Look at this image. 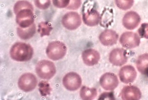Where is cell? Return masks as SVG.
Masks as SVG:
<instances>
[{"label": "cell", "mask_w": 148, "mask_h": 100, "mask_svg": "<svg viewBox=\"0 0 148 100\" xmlns=\"http://www.w3.org/2000/svg\"><path fill=\"white\" fill-rule=\"evenodd\" d=\"M34 50L30 45L22 42L14 44L10 50L11 57L18 62H27L32 59Z\"/></svg>", "instance_id": "cell-1"}, {"label": "cell", "mask_w": 148, "mask_h": 100, "mask_svg": "<svg viewBox=\"0 0 148 100\" xmlns=\"http://www.w3.org/2000/svg\"><path fill=\"white\" fill-rule=\"evenodd\" d=\"M67 47L63 42L59 41L49 44L46 49L47 56L51 60L57 61L62 59L66 55Z\"/></svg>", "instance_id": "cell-2"}, {"label": "cell", "mask_w": 148, "mask_h": 100, "mask_svg": "<svg viewBox=\"0 0 148 100\" xmlns=\"http://www.w3.org/2000/svg\"><path fill=\"white\" fill-rule=\"evenodd\" d=\"M36 72L40 78L49 79L55 74L56 68L53 63L48 60H41L37 64Z\"/></svg>", "instance_id": "cell-3"}, {"label": "cell", "mask_w": 148, "mask_h": 100, "mask_svg": "<svg viewBox=\"0 0 148 100\" xmlns=\"http://www.w3.org/2000/svg\"><path fill=\"white\" fill-rule=\"evenodd\" d=\"M34 9L26 8L20 10L16 12V21L19 27L27 28L34 24Z\"/></svg>", "instance_id": "cell-4"}, {"label": "cell", "mask_w": 148, "mask_h": 100, "mask_svg": "<svg viewBox=\"0 0 148 100\" xmlns=\"http://www.w3.org/2000/svg\"><path fill=\"white\" fill-rule=\"evenodd\" d=\"M62 25L69 30L76 29L82 24L81 18L78 13L75 12H68L63 16Z\"/></svg>", "instance_id": "cell-5"}, {"label": "cell", "mask_w": 148, "mask_h": 100, "mask_svg": "<svg viewBox=\"0 0 148 100\" xmlns=\"http://www.w3.org/2000/svg\"><path fill=\"white\" fill-rule=\"evenodd\" d=\"M38 81L33 74L27 73L21 76L18 81V86L22 91L29 92L34 90L36 86Z\"/></svg>", "instance_id": "cell-6"}, {"label": "cell", "mask_w": 148, "mask_h": 100, "mask_svg": "<svg viewBox=\"0 0 148 100\" xmlns=\"http://www.w3.org/2000/svg\"><path fill=\"white\" fill-rule=\"evenodd\" d=\"M120 42L122 46L127 49H132L140 45V38L136 33L125 32L121 35Z\"/></svg>", "instance_id": "cell-7"}, {"label": "cell", "mask_w": 148, "mask_h": 100, "mask_svg": "<svg viewBox=\"0 0 148 100\" xmlns=\"http://www.w3.org/2000/svg\"><path fill=\"white\" fill-rule=\"evenodd\" d=\"M82 80L80 76L75 72L67 73L63 79V85L69 91H75L81 86Z\"/></svg>", "instance_id": "cell-8"}, {"label": "cell", "mask_w": 148, "mask_h": 100, "mask_svg": "<svg viewBox=\"0 0 148 100\" xmlns=\"http://www.w3.org/2000/svg\"><path fill=\"white\" fill-rule=\"evenodd\" d=\"M101 87L106 90H113L119 83L117 77L112 73H106L101 77L100 80Z\"/></svg>", "instance_id": "cell-9"}, {"label": "cell", "mask_w": 148, "mask_h": 100, "mask_svg": "<svg viewBox=\"0 0 148 100\" xmlns=\"http://www.w3.org/2000/svg\"><path fill=\"white\" fill-rule=\"evenodd\" d=\"M109 60L115 66H122L127 62V52L125 49L122 48L114 49L110 53Z\"/></svg>", "instance_id": "cell-10"}, {"label": "cell", "mask_w": 148, "mask_h": 100, "mask_svg": "<svg viewBox=\"0 0 148 100\" xmlns=\"http://www.w3.org/2000/svg\"><path fill=\"white\" fill-rule=\"evenodd\" d=\"M137 73L134 67L127 65L121 68L119 72L121 81L125 84L132 83L137 77Z\"/></svg>", "instance_id": "cell-11"}, {"label": "cell", "mask_w": 148, "mask_h": 100, "mask_svg": "<svg viewBox=\"0 0 148 100\" xmlns=\"http://www.w3.org/2000/svg\"><path fill=\"white\" fill-rule=\"evenodd\" d=\"M141 21V18L137 12L130 11L125 14L123 19V24L126 29L133 30L138 27Z\"/></svg>", "instance_id": "cell-12"}, {"label": "cell", "mask_w": 148, "mask_h": 100, "mask_svg": "<svg viewBox=\"0 0 148 100\" xmlns=\"http://www.w3.org/2000/svg\"><path fill=\"white\" fill-rule=\"evenodd\" d=\"M83 20L87 26L94 27L99 24L101 21V16L97 10L93 8L89 9L83 14Z\"/></svg>", "instance_id": "cell-13"}, {"label": "cell", "mask_w": 148, "mask_h": 100, "mask_svg": "<svg viewBox=\"0 0 148 100\" xmlns=\"http://www.w3.org/2000/svg\"><path fill=\"white\" fill-rule=\"evenodd\" d=\"M123 100H140L142 97V93L140 89L134 86H126L123 87L121 93Z\"/></svg>", "instance_id": "cell-14"}, {"label": "cell", "mask_w": 148, "mask_h": 100, "mask_svg": "<svg viewBox=\"0 0 148 100\" xmlns=\"http://www.w3.org/2000/svg\"><path fill=\"white\" fill-rule=\"evenodd\" d=\"M84 62L88 66H92L97 64L100 59L99 52L94 49H86L82 54Z\"/></svg>", "instance_id": "cell-15"}, {"label": "cell", "mask_w": 148, "mask_h": 100, "mask_svg": "<svg viewBox=\"0 0 148 100\" xmlns=\"http://www.w3.org/2000/svg\"><path fill=\"white\" fill-rule=\"evenodd\" d=\"M118 35L112 30H106L101 33L99 39L105 46H112L116 44L118 40Z\"/></svg>", "instance_id": "cell-16"}, {"label": "cell", "mask_w": 148, "mask_h": 100, "mask_svg": "<svg viewBox=\"0 0 148 100\" xmlns=\"http://www.w3.org/2000/svg\"><path fill=\"white\" fill-rule=\"evenodd\" d=\"M36 27L34 24L27 28H21L18 27L17 28V34L23 40H28L33 36L36 33Z\"/></svg>", "instance_id": "cell-17"}, {"label": "cell", "mask_w": 148, "mask_h": 100, "mask_svg": "<svg viewBox=\"0 0 148 100\" xmlns=\"http://www.w3.org/2000/svg\"><path fill=\"white\" fill-rule=\"evenodd\" d=\"M80 95L83 100H92L97 96V90L94 88L84 86L81 89Z\"/></svg>", "instance_id": "cell-18"}, {"label": "cell", "mask_w": 148, "mask_h": 100, "mask_svg": "<svg viewBox=\"0 0 148 100\" xmlns=\"http://www.w3.org/2000/svg\"><path fill=\"white\" fill-rule=\"evenodd\" d=\"M137 69L142 74L146 73L148 68V54L145 53L140 55L136 63Z\"/></svg>", "instance_id": "cell-19"}, {"label": "cell", "mask_w": 148, "mask_h": 100, "mask_svg": "<svg viewBox=\"0 0 148 100\" xmlns=\"http://www.w3.org/2000/svg\"><path fill=\"white\" fill-rule=\"evenodd\" d=\"M52 28L50 23L47 22H42L38 25V32L40 34L41 36H49L52 31Z\"/></svg>", "instance_id": "cell-20"}, {"label": "cell", "mask_w": 148, "mask_h": 100, "mask_svg": "<svg viewBox=\"0 0 148 100\" xmlns=\"http://www.w3.org/2000/svg\"><path fill=\"white\" fill-rule=\"evenodd\" d=\"M39 90L42 96L46 97L50 95L51 91L50 84L47 82L42 81L38 84Z\"/></svg>", "instance_id": "cell-21"}, {"label": "cell", "mask_w": 148, "mask_h": 100, "mask_svg": "<svg viewBox=\"0 0 148 100\" xmlns=\"http://www.w3.org/2000/svg\"><path fill=\"white\" fill-rule=\"evenodd\" d=\"M119 8L122 10H127L131 8L134 3V0H115Z\"/></svg>", "instance_id": "cell-22"}, {"label": "cell", "mask_w": 148, "mask_h": 100, "mask_svg": "<svg viewBox=\"0 0 148 100\" xmlns=\"http://www.w3.org/2000/svg\"><path fill=\"white\" fill-rule=\"evenodd\" d=\"M26 8L34 9L33 5L29 2L26 1H18L15 3L14 7V13L16 14L20 10Z\"/></svg>", "instance_id": "cell-23"}, {"label": "cell", "mask_w": 148, "mask_h": 100, "mask_svg": "<svg viewBox=\"0 0 148 100\" xmlns=\"http://www.w3.org/2000/svg\"><path fill=\"white\" fill-rule=\"evenodd\" d=\"M35 4L38 8L47 9L50 6L51 0H34Z\"/></svg>", "instance_id": "cell-24"}, {"label": "cell", "mask_w": 148, "mask_h": 100, "mask_svg": "<svg viewBox=\"0 0 148 100\" xmlns=\"http://www.w3.org/2000/svg\"><path fill=\"white\" fill-rule=\"evenodd\" d=\"M138 32L141 37L148 39V24L143 23L138 29Z\"/></svg>", "instance_id": "cell-25"}, {"label": "cell", "mask_w": 148, "mask_h": 100, "mask_svg": "<svg viewBox=\"0 0 148 100\" xmlns=\"http://www.w3.org/2000/svg\"><path fill=\"white\" fill-rule=\"evenodd\" d=\"M53 5L59 8L67 7L70 2V0H52Z\"/></svg>", "instance_id": "cell-26"}, {"label": "cell", "mask_w": 148, "mask_h": 100, "mask_svg": "<svg viewBox=\"0 0 148 100\" xmlns=\"http://www.w3.org/2000/svg\"><path fill=\"white\" fill-rule=\"evenodd\" d=\"M81 4V0H70V3L67 8L71 10H75L79 8Z\"/></svg>", "instance_id": "cell-27"}, {"label": "cell", "mask_w": 148, "mask_h": 100, "mask_svg": "<svg viewBox=\"0 0 148 100\" xmlns=\"http://www.w3.org/2000/svg\"><path fill=\"white\" fill-rule=\"evenodd\" d=\"M146 74L147 75V76L148 77V68L147 69V71H146Z\"/></svg>", "instance_id": "cell-28"}]
</instances>
